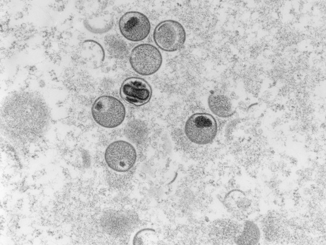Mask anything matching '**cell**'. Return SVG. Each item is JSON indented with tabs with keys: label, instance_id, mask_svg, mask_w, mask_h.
Masks as SVG:
<instances>
[{
	"label": "cell",
	"instance_id": "cell-7",
	"mask_svg": "<svg viewBox=\"0 0 326 245\" xmlns=\"http://www.w3.org/2000/svg\"><path fill=\"white\" fill-rule=\"evenodd\" d=\"M152 94V88L144 79L130 77L123 82L120 89L121 98L128 103L137 106L149 102Z\"/></svg>",
	"mask_w": 326,
	"mask_h": 245
},
{
	"label": "cell",
	"instance_id": "cell-6",
	"mask_svg": "<svg viewBox=\"0 0 326 245\" xmlns=\"http://www.w3.org/2000/svg\"><path fill=\"white\" fill-rule=\"evenodd\" d=\"M119 31L127 40L138 42L145 39L150 34L151 24L147 17L135 11L124 13L118 22Z\"/></svg>",
	"mask_w": 326,
	"mask_h": 245
},
{
	"label": "cell",
	"instance_id": "cell-1",
	"mask_svg": "<svg viewBox=\"0 0 326 245\" xmlns=\"http://www.w3.org/2000/svg\"><path fill=\"white\" fill-rule=\"evenodd\" d=\"M91 111L95 121L106 128H114L120 125L126 114L124 104L117 98L109 95L98 98L92 105Z\"/></svg>",
	"mask_w": 326,
	"mask_h": 245
},
{
	"label": "cell",
	"instance_id": "cell-3",
	"mask_svg": "<svg viewBox=\"0 0 326 245\" xmlns=\"http://www.w3.org/2000/svg\"><path fill=\"white\" fill-rule=\"evenodd\" d=\"M129 61L131 68L135 72L141 75L149 76L160 69L163 57L156 46L149 43H142L132 49Z\"/></svg>",
	"mask_w": 326,
	"mask_h": 245
},
{
	"label": "cell",
	"instance_id": "cell-4",
	"mask_svg": "<svg viewBox=\"0 0 326 245\" xmlns=\"http://www.w3.org/2000/svg\"><path fill=\"white\" fill-rule=\"evenodd\" d=\"M218 130L217 123L213 116L206 113H196L186 121L185 133L192 142L206 144L212 142Z\"/></svg>",
	"mask_w": 326,
	"mask_h": 245
},
{
	"label": "cell",
	"instance_id": "cell-5",
	"mask_svg": "<svg viewBox=\"0 0 326 245\" xmlns=\"http://www.w3.org/2000/svg\"><path fill=\"white\" fill-rule=\"evenodd\" d=\"M137 158L135 147L129 142L118 140L106 148L104 159L107 165L117 172L129 171L135 164Z\"/></svg>",
	"mask_w": 326,
	"mask_h": 245
},
{
	"label": "cell",
	"instance_id": "cell-8",
	"mask_svg": "<svg viewBox=\"0 0 326 245\" xmlns=\"http://www.w3.org/2000/svg\"><path fill=\"white\" fill-rule=\"evenodd\" d=\"M208 105L211 112L221 118H227L231 116L234 110L230 99L226 96L212 94L208 99Z\"/></svg>",
	"mask_w": 326,
	"mask_h": 245
},
{
	"label": "cell",
	"instance_id": "cell-2",
	"mask_svg": "<svg viewBox=\"0 0 326 245\" xmlns=\"http://www.w3.org/2000/svg\"><path fill=\"white\" fill-rule=\"evenodd\" d=\"M156 45L166 52H174L184 45L186 34L182 25L173 20L161 22L155 27L153 34Z\"/></svg>",
	"mask_w": 326,
	"mask_h": 245
},
{
	"label": "cell",
	"instance_id": "cell-10",
	"mask_svg": "<svg viewBox=\"0 0 326 245\" xmlns=\"http://www.w3.org/2000/svg\"><path fill=\"white\" fill-rule=\"evenodd\" d=\"M225 202L230 208L241 210L247 209L251 205L250 199L239 190L229 192L225 197Z\"/></svg>",
	"mask_w": 326,
	"mask_h": 245
},
{
	"label": "cell",
	"instance_id": "cell-9",
	"mask_svg": "<svg viewBox=\"0 0 326 245\" xmlns=\"http://www.w3.org/2000/svg\"><path fill=\"white\" fill-rule=\"evenodd\" d=\"M260 237V231L258 226L252 221H247L236 242L238 244L255 245L259 242Z\"/></svg>",
	"mask_w": 326,
	"mask_h": 245
}]
</instances>
